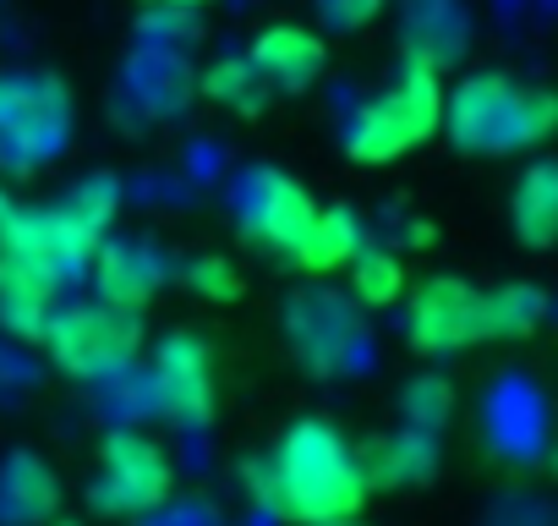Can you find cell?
Here are the masks:
<instances>
[{
  "mask_svg": "<svg viewBox=\"0 0 558 526\" xmlns=\"http://www.w3.org/2000/svg\"><path fill=\"white\" fill-rule=\"evenodd\" d=\"M66 214H77L94 236H110L116 214H121V181L110 170H94V176H77V187L61 198Z\"/></svg>",
  "mask_w": 558,
  "mask_h": 526,
  "instance_id": "cell-22",
  "label": "cell"
},
{
  "mask_svg": "<svg viewBox=\"0 0 558 526\" xmlns=\"http://www.w3.org/2000/svg\"><path fill=\"white\" fill-rule=\"evenodd\" d=\"M286 335L307 373L340 379L367 368V313L340 291H302L286 302Z\"/></svg>",
  "mask_w": 558,
  "mask_h": 526,
  "instance_id": "cell-9",
  "label": "cell"
},
{
  "mask_svg": "<svg viewBox=\"0 0 558 526\" xmlns=\"http://www.w3.org/2000/svg\"><path fill=\"white\" fill-rule=\"evenodd\" d=\"M143 7H154V12H203V7H214V0H143Z\"/></svg>",
  "mask_w": 558,
  "mask_h": 526,
  "instance_id": "cell-26",
  "label": "cell"
},
{
  "mask_svg": "<svg viewBox=\"0 0 558 526\" xmlns=\"http://www.w3.org/2000/svg\"><path fill=\"white\" fill-rule=\"evenodd\" d=\"M378 12H384V0H318V17H324L329 28H340V34L367 28Z\"/></svg>",
  "mask_w": 558,
  "mask_h": 526,
  "instance_id": "cell-25",
  "label": "cell"
},
{
  "mask_svg": "<svg viewBox=\"0 0 558 526\" xmlns=\"http://www.w3.org/2000/svg\"><path fill=\"white\" fill-rule=\"evenodd\" d=\"M356 455H362L367 488H422L438 471V433L405 422L400 433H384L373 444H356Z\"/></svg>",
  "mask_w": 558,
  "mask_h": 526,
  "instance_id": "cell-15",
  "label": "cell"
},
{
  "mask_svg": "<svg viewBox=\"0 0 558 526\" xmlns=\"http://www.w3.org/2000/svg\"><path fill=\"white\" fill-rule=\"evenodd\" d=\"M345 280H351V302L362 308V313H378V308H400V297H405V263H400V252L395 247H384V241H362L356 252H351V263H345Z\"/></svg>",
  "mask_w": 558,
  "mask_h": 526,
  "instance_id": "cell-18",
  "label": "cell"
},
{
  "mask_svg": "<svg viewBox=\"0 0 558 526\" xmlns=\"http://www.w3.org/2000/svg\"><path fill=\"white\" fill-rule=\"evenodd\" d=\"M175 488V466L165 455L159 439L137 433V428H110L99 439L94 455V477H88V504L110 521H132V515H154Z\"/></svg>",
  "mask_w": 558,
  "mask_h": 526,
  "instance_id": "cell-7",
  "label": "cell"
},
{
  "mask_svg": "<svg viewBox=\"0 0 558 526\" xmlns=\"http://www.w3.org/2000/svg\"><path fill=\"white\" fill-rule=\"evenodd\" d=\"M56 302H61L56 286L34 280L28 270H17V263L0 258V330H7V335L39 340V330H45V319H50Z\"/></svg>",
  "mask_w": 558,
  "mask_h": 526,
  "instance_id": "cell-20",
  "label": "cell"
},
{
  "mask_svg": "<svg viewBox=\"0 0 558 526\" xmlns=\"http://www.w3.org/2000/svg\"><path fill=\"white\" fill-rule=\"evenodd\" d=\"M61 510V477L45 455L12 450L0 461V526H45Z\"/></svg>",
  "mask_w": 558,
  "mask_h": 526,
  "instance_id": "cell-14",
  "label": "cell"
},
{
  "mask_svg": "<svg viewBox=\"0 0 558 526\" xmlns=\"http://www.w3.org/2000/svg\"><path fill=\"white\" fill-rule=\"evenodd\" d=\"M230 214H235V230L274 252V258H286L302 247L313 214H318V198L291 176V170H279V165H246L230 187Z\"/></svg>",
  "mask_w": 558,
  "mask_h": 526,
  "instance_id": "cell-8",
  "label": "cell"
},
{
  "mask_svg": "<svg viewBox=\"0 0 558 526\" xmlns=\"http://www.w3.org/2000/svg\"><path fill=\"white\" fill-rule=\"evenodd\" d=\"M246 61L268 94H307L329 72V45H324V34H313L302 23H268L252 39Z\"/></svg>",
  "mask_w": 558,
  "mask_h": 526,
  "instance_id": "cell-13",
  "label": "cell"
},
{
  "mask_svg": "<svg viewBox=\"0 0 558 526\" xmlns=\"http://www.w3.org/2000/svg\"><path fill=\"white\" fill-rule=\"evenodd\" d=\"M400 417H405L411 428L444 433L449 417H454V390H449V379H438V373L411 379V384H405V401H400Z\"/></svg>",
  "mask_w": 558,
  "mask_h": 526,
  "instance_id": "cell-23",
  "label": "cell"
},
{
  "mask_svg": "<svg viewBox=\"0 0 558 526\" xmlns=\"http://www.w3.org/2000/svg\"><path fill=\"white\" fill-rule=\"evenodd\" d=\"M165 280H170V263L143 236H99V247L88 258L94 297L110 308H126V313H148V302L159 297Z\"/></svg>",
  "mask_w": 558,
  "mask_h": 526,
  "instance_id": "cell-12",
  "label": "cell"
},
{
  "mask_svg": "<svg viewBox=\"0 0 558 526\" xmlns=\"http://www.w3.org/2000/svg\"><path fill=\"white\" fill-rule=\"evenodd\" d=\"M148 379H154V406L170 428L197 433L214 422L219 373H214V346L197 330H170L148 351Z\"/></svg>",
  "mask_w": 558,
  "mask_h": 526,
  "instance_id": "cell-11",
  "label": "cell"
},
{
  "mask_svg": "<svg viewBox=\"0 0 558 526\" xmlns=\"http://www.w3.org/2000/svg\"><path fill=\"white\" fill-rule=\"evenodd\" d=\"M94 247H99V236L61 203H17L12 198L0 208V258L28 270L34 280L56 286L61 297L88 275Z\"/></svg>",
  "mask_w": 558,
  "mask_h": 526,
  "instance_id": "cell-6",
  "label": "cell"
},
{
  "mask_svg": "<svg viewBox=\"0 0 558 526\" xmlns=\"http://www.w3.org/2000/svg\"><path fill=\"white\" fill-rule=\"evenodd\" d=\"M246 493L291 526H324L367 504L356 444L329 417H296L257 461H246Z\"/></svg>",
  "mask_w": 558,
  "mask_h": 526,
  "instance_id": "cell-1",
  "label": "cell"
},
{
  "mask_svg": "<svg viewBox=\"0 0 558 526\" xmlns=\"http://www.w3.org/2000/svg\"><path fill=\"white\" fill-rule=\"evenodd\" d=\"M509 230L520 247L531 252H547L553 236H558V165L553 159H536L514 176V192H509Z\"/></svg>",
  "mask_w": 558,
  "mask_h": 526,
  "instance_id": "cell-16",
  "label": "cell"
},
{
  "mask_svg": "<svg viewBox=\"0 0 558 526\" xmlns=\"http://www.w3.org/2000/svg\"><path fill=\"white\" fill-rule=\"evenodd\" d=\"M547 324V291L536 280L482 286V330L487 340H525Z\"/></svg>",
  "mask_w": 558,
  "mask_h": 526,
  "instance_id": "cell-19",
  "label": "cell"
},
{
  "mask_svg": "<svg viewBox=\"0 0 558 526\" xmlns=\"http://www.w3.org/2000/svg\"><path fill=\"white\" fill-rule=\"evenodd\" d=\"M181 280H186V291H192V297H203L208 308H230V302H241V297H246L241 270H235L230 258H214V252H208V258H192Z\"/></svg>",
  "mask_w": 558,
  "mask_h": 526,
  "instance_id": "cell-24",
  "label": "cell"
},
{
  "mask_svg": "<svg viewBox=\"0 0 558 526\" xmlns=\"http://www.w3.org/2000/svg\"><path fill=\"white\" fill-rule=\"evenodd\" d=\"M438 116H444V61H433L427 50L405 45L389 88L362 99L345 116L340 148L356 165H395V159H405L416 143H427L438 132Z\"/></svg>",
  "mask_w": 558,
  "mask_h": 526,
  "instance_id": "cell-3",
  "label": "cell"
},
{
  "mask_svg": "<svg viewBox=\"0 0 558 526\" xmlns=\"http://www.w3.org/2000/svg\"><path fill=\"white\" fill-rule=\"evenodd\" d=\"M192 88H197L208 105L235 110V116H257V110L268 105V88H263V77L252 72L246 50H235V56H214V61L192 77Z\"/></svg>",
  "mask_w": 558,
  "mask_h": 526,
  "instance_id": "cell-21",
  "label": "cell"
},
{
  "mask_svg": "<svg viewBox=\"0 0 558 526\" xmlns=\"http://www.w3.org/2000/svg\"><path fill=\"white\" fill-rule=\"evenodd\" d=\"M324 526H362L356 515H340V521H324Z\"/></svg>",
  "mask_w": 558,
  "mask_h": 526,
  "instance_id": "cell-27",
  "label": "cell"
},
{
  "mask_svg": "<svg viewBox=\"0 0 558 526\" xmlns=\"http://www.w3.org/2000/svg\"><path fill=\"white\" fill-rule=\"evenodd\" d=\"M362 241H367V225H362V214H356V208L318 203V214H313V225H307L302 247L291 252V270H302V275H329V270H345L351 252H356Z\"/></svg>",
  "mask_w": 558,
  "mask_h": 526,
  "instance_id": "cell-17",
  "label": "cell"
},
{
  "mask_svg": "<svg viewBox=\"0 0 558 526\" xmlns=\"http://www.w3.org/2000/svg\"><path fill=\"white\" fill-rule=\"evenodd\" d=\"M72 138V94L50 72H0V176L50 165Z\"/></svg>",
  "mask_w": 558,
  "mask_h": 526,
  "instance_id": "cell-5",
  "label": "cell"
},
{
  "mask_svg": "<svg viewBox=\"0 0 558 526\" xmlns=\"http://www.w3.org/2000/svg\"><path fill=\"white\" fill-rule=\"evenodd\" d=\"M558 127V99L542 83H520L509 72H471L444 88L438 132L471 154H520L536 148Z\"/></svg>",
  "mask_w": 558,
  "mask_h": 526,
  "instance_id": "cell-2",
  "label": "cell"
},
{
  "mask_svg": "<svg viewBox=\"0 0 558 526\" xmlns=\"http://www.w3.org/2000/svg\"><path fill=\"white\" fill-rule=\"evenodd\" d=\"M400 324L411 351L422 357H460L471 346H487L482 330V286L460 280V275H433L422 286H405L400 297Z\"/></svg>",
  "mask_w": 558,
  "mask_h": 526,
  "instance_id": "cell-10",
  "label": "cell"
},
{
  "mask_svg": "<svg viewBox=\"0 0 558 526\" xmlns=\"http://www.w3.org/2000/svg\"><path fill=\"white\" fill-rule=\"evenodd\" d=\"M39 346H45V357L66 379H77V384H116L143 357V313L110 308L99 297L56 302L45 330H39Z\"/></svg>",
  "mask_w": 558,
  "mask_h": 526,
  "instance_id": "cell-4",
  "label": "cell"
}]
</instances>
